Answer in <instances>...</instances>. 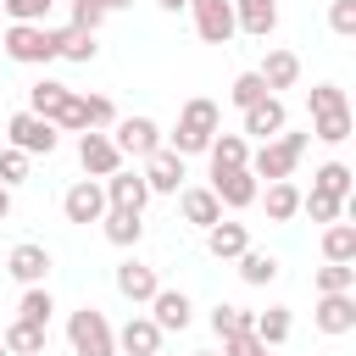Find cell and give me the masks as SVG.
Here are the masks:
<instances>
[{"label":"cell","mask_w":356,"mask_h":356,"mask_svg":"<svg viewBox=\"0 0 356 356\" xmlns=\"http://www.w3.org/2000/svg\"><path fill=\"white\" fill-rule=\"evenodd\" d=\"M312 289H317V295H345V289H356V261H323V267L312 273Z\"/></svg>","instance_id":"d6a6232c"},{"label":"cell","mask_w":356,"mask_h":356,"mask_svg":"<svg viewBox=\"0 0 356 356\" xmlns=\"http://www.w3.org/2000/svg\"><path fill=\"white\" fill-rule=\"evenodd\" d=\"M300 211H306L312 222H339V217L350 211V200H339V195H323V189H300Z\"/></svg>","instance_id":"836d02e7"},{"label":"cell","mask_w":356,"mask_h":356,"mask_svg":"<svg viewBox=\"0 0 356 356\" xmlns=\"http://www.w3.org/2000/svg\"><path fill=\"white\" fill-rule=\"evenodd\" d=\"M312 323H317V334H328V339L350 334V328H356V289H345V295H317Z\"/></svg>","instance_id":"9a60e30c"},{"label":"cell","mask_w":356,"mask_h":356,"mask_svg":"<svg viewBox=\"0 0 356 356\" xmlns=\"http://www.w3.org/2000/svg\"><path fill=\"white\" fill-rule=\"evenodd\" d=\"M217 345H222L217 356H273V350H267V345H261L250 328H245V334H228V339H217Z\"/></svg>","instance_id":"f6af8a7d"},{"label":"cell","mask_w":356,"mask_h":356,"mask_svg":"<svg viewBox=\"0 0 356 356\" xmlns=\"http://www.w3.org/2000/svg\"><path fill=\"white\" fill-rule=\"evenodd\" d=\"M306 111H312V117H323V111H350V100H345L339 83H317V89L306 95Z\"/></svg>","instance_id":"60d3db41"},{"label":"cell","mask_w":356,"mask_h":356,"mask_svg":"<svg viewBox=\"0 0 356 356\" xmlns=\"http://www.w3.org/2000/svg\"><path fill=\"white\" fill-rule=\"evenodd\" d=\"M50 122H56V134H83V95L72 89V95L61 100V111H56Z\"/></svg>","instance_id":"b9f144b4"},{"label":"cell","mask_w":356,"mask_h":356,"mask_svg":"<svg viewBox=\"0 0 356 356\" xmlns=\"http://www.w3.org/2000/svg\"><path fill=\"white\" fill-rule=\"evenodd\" d=\"M350 167L345 161H323L317 172H312V189H323V195H339V200H350Z\"/></svg>","instance_id":"e575fe53"},{"label":"cell","mask_w":356,"mask_h":356,"mask_svg":"<svg viewBox=\"0 0 356 356\" xmlns=\"http://www.w3.org/2000/svg\"><path fill=\"white\" fill-rule=\"evenodd\" d=\"M328 28L339 39H356V0H328Z\"/></svg>","instance_id":"ee69618b"},{"label":"cell","mask_w":356,"mask_h":356,"mask_svg":"<svg viewBox=\"0 0 356 356\" xmlns=\"http://www.w3.org/2000/svg\"><path fill=\"white\" fill-rule=\"evenodd\" d=\"M67 345L72 356H117V328L100 306H78L67 312Z\"/></svg>","instance_id":"277c9868"},{"label":"cell","mask_w":356,"mask_h":356,"mask_svg":"<svg viewBox=\"0 0 356 356\" xmlns=\"http://www.w3.org/2000/svg\"><path fill=\"white\" fill-rule=\"evenodd\" d=\"M0 56L17 67H50L56 61V28L50 22H6Z\"/></svg>","instance_id":"7a4b0ae2"},{"label":"cell","mask_w":356,"mask_h":356,"mask_svg":"<svg viewBox=\"0 0 356 356\" xmlns=\"http://www.w3.org/2000/svg\"><path fill=\"white\" fill-rule=\"evenodd\" d=\"M6 217H11V189L0 184V222H6Z\"/></svg>","instance_id":"c3c4849f"},{"label":"cell","mask_w":356,"mask_h":356,"mask_svg":"<svg viewBox=\"0 0 356 356\" xmlns=\"http://www.w3.org/2000/svg\"><path fill=\"white\" fill-rule=\"evenodd\" d=\"M178 217L189 222V228H211L217 217H222V206H217V195H211V184H184L178 189Z\"/></svg>","instance_id":"d6986e66"},{"label":"cell","mask_w":356,"mask_h":356,"mask_svg":"<svg viewBox=\"0 0 356 356\" xmlns=\"http://www.w3.org/2000/svg\"><path fill=\"white\" fill-rule=\"evenodd\" d=\"M0 356H6V345H0Z\"/></svg>","instance_id":"816d5d0a"},{"label":"cell","mask_w":356,"mask_h":356,"mask_svg":"<svg viewBox=\"0 0 356 356\" xmlns=\"http://www.w3.org/2000/svg\"><path fill=\"white\" fill-rule=\"evenodd\" d=\"M95 6H100V11H106V17H111V11H128V6H134V0H95Z\"/></svg>","instance_id":"7dc6e473"},{"label":"cell","mask_w":356,"mask_h":356,"mask_svg":"<svg viewBox=\"0 0 356 356\" xmlns=\"http://www.w3.org/2000/svg\"><path fill=\"white\" fill-rule=\"evenodd\" d=\"M100 56V39L89 33V28H56V61H78V67H89Z\"/></svg>","instance_id":"484cf974"},{"label":"cell","mask_w":356,"mask_h":356,"mask_svg":"<svg viewBox=\"0 0 356 356\" xmlns=\"http://www.w3.org/2000/svg\"><path fill=\"white\" fill-rule=\"evenodd\" d=\"M100 189H106V206H128V211H145V206H150V189H145L139 167H128V161H122L117 172H106Z\"/></svg>","instance_id":"2e32d148"},{"label":"cell","mask_w":356,"mask_h":356,"mask_svg":"<svg viewBox=\"0 0 356 356\" xmlns=\"http://www.w3.org/2000/svg\"><path fill=\"white\" fill-rule=\"evenodd\" d=\"M106 134L117 139L122 161H145V156H156V150H161V122H156V117H117Z\"/></svg>","instance_id":"8992f818"},{"label":"cell","mask_w":356,"mask_h":356,"mask_svg":"<svg viewBox=\"0 0 356 356\" xmlns=\"http://www.w3.org/2000/svg\"><path fill=\"white\" fill-rule=\"evenodd\" d=\"M0 345H6V356H39V350H50V328L11 317V323H0Z\"/></svg>","instance_id":"7402d4cb"},{"label":"cell","mask_w":356,"mask_h":356,"mask_svg":"<svg viewBox=\"0 0 356 356\" xmlns=\"http://www.w3.org/2000/svg\"><path fill=\"white\" fill-rule=\"evenodd\" d=\"M6 273L28 289V284H44L50 278V250L39 245V239H17L11 245V256H6Z\"/></svg>","instance_id":"e0dca14e"},{"label":"cell","mask_w":356,"mask_h":356,"mask_svg":"<svg viewBox=\"0 0 356 356\" xmlns=\"http://www.w3.org/2000/svg\"><path fill=\"white\" fill-rule=\"evenodd\" d=\"M145 312L156 317V328H161V334H184V328L195 323V300H189L184 289H167V284L145 300Z\"/></svg>","instance_id":"5bb4252c"},{"label":"cell","mask_w":356,"mask_h":356,"mask_svg":"<svg viewBox=\"0 0 356 356\" xmlns=\"http://www.w3.org/2000/svg\"><path fill=\"white\" fill-rule=\"evenodd\" d=\"M184 11H189L195 33H200L206 44H228V39L239 33V28H234V0H189Z\"/></svg>","instance_id":"52a82bcc"},{"label":"cell","mask_w":356,"mask_h":356,"mask_svg":"<svg viewBox=\"0 0 356 356\" xmlns=\"http://www.w3.org/2000/svg\"><path fill=\"white\" fill-rule=\"evenodd\" d=\"M139 178H145V189H150V195H178L189 172H184V156L161 145L156 156H145V161H139Z\"/></svg>","instance_id":"7c38bea8"},{"label":"cell","mask_w":356,"mask_h":356,"mask_svg":"<svg viewBox=\"0 0 356 356\" xmlns=\"http://www.w3.org/2000/svg\"><path fill=\"white\" fill-rule=\"evenodd\" d=\"M39 356H50V350H39Z\"/></svg>","instance_id":"f5cc1de1"},{"label":"cell","mask_w":356,"mask_h":356,"mask_svg":"<svg viewBox=\"0 0 356 356\" xmlns=\"http://www.w3.org/2000/svg\"><path fill=\"white\" fill-rule=\"evenodd\" d=\"M6 145H17V150H28V156H50L56 145H61V134H56V122L50 117H39V111H11V122H6Z\"/></svg>","instance_id":"5b68a950"},{"label":"cell","mask_w":356,"mask_h":356,"mask_svg":"<svg viewBox=\"0 0 356 356\" xmlns=\"http://www.w3.org/2000/svg\"><path fill=\"white\" fill-rule=\"evenodd\" d=\"M284 128H289V106H284L278 95H261L256 106H245V111H239V134H245V139H256V145H261V139H273V134H284Z\"/></svg>","instance_id":"ba28073f"},{"label":"cell","mask_w":356,"mask_h":356,"mask_svg":"<svg viewBox=\"0 0 356 356\" xmlns=\"http://www.w3.org/2000/svg\"><path fill=\"white\" fill-rule=\"evenodd\" d=\"M50 312H56V295H50V284H28V289L17 295V317H22V323H39V328H50Z\"/></svg>","instance_id":"f546056e"},{"label":"cell","mask_w":356,"mask_h":356,"mask_svg":"<svg viewBox=\"0 0 356 356\" xmlns=\"http://www.w3.org/2000/svg\"><path fill=\"white\" fill-rule=\"evenodd\" d=\"M156 6H161V11H172V17H178V11H184V6H189V0H156Z\"/></svg>","instance_id":"681fc988"},{"label":"cell","mask_w":356,"mask_h":356,"mask_svg":"<svg viewBox=\"0 0 356 356\" xmlns=\"http://www.w3.org/2000/svg\"><path fill=\"white\" fill-rule=\"evenodd\" d=\"M50 6L56 0H0V17L6 22H50Z\"/></svg>","instance_id":"f35d334b"},{"label":"cell","mask_w":356,"mask_h":356,"mask_svg":"<svg viewBox=\"0 0 356 356\" xmlns=\"http://www.w3.org/2000/svg\"><path fill=\"white\" fill-rule=\"evenodd\" d=\"M217 128H222L217 100L189 95V100H184V111H178V128H172V134H161V145H167V150H178V156L189 161V156H206V145H211V134H217Z\"/></svg>","instance_id":"6da1fadb"},{"label":"cell","mask_w":356,"mask_h":356,"mask_svg":"<svg viewBox=\"0 0 356 356\" xmlns=\"http://www.w3.org/2000/svg\"><path fill=\"white\" fill-rule=\"evenodd\" d=\"M78 167H83L89 178H106V172H117V167H122V150H117V139H111L106 128H83V134H78Z\"/></svg>","instance_id":"9c48e42d"},{"label":"cell","mask_w":356,"mask_h":356,"mask_svg":"<svg viewBox=\"0 0 356 356\" xmlns=\"http://www.w3.org/2000/svg\"><path fill=\"white\" fill-rule=\"evenodd\" d=\"M323 261H356V222H323Z\"/></svg>","instance_id":"1f68e13d"},{"label":"cell","mask_w":356,"mask_h":356,"mask_svg":"<svg viewBox=\"0 0 356 356\" xmlns=\"http://www.w3.org/2000/svg\"><path fill=\"white\" fill-rule=\"evenodd\" d=\"M206 161H211V172H228V167H245L250 161V139L245 134H211V145H206Z\"/></svg>","instance_id":"4316f807"},{"label":"cell","mask_w":356,"mask_h":356,"mask_svg":"<svg viewBox=\"0 0 356 356\" xmlns=\"http://www.w3.org/2000/svg\"><path fill=\"white\" fill-rule=\"evenodd\" d=\"M100 234H106L117 250H134V245L145 239V211H128V206H106V217H100Z\"/></svg>","instance_id":"44dd1931"},{"label":"cell","mask_w":356,"mask_h":356,"mask_svg":"<svg viewBox=\"0 0 356 356\" xmlns=\"http://www.w3.org/2000/svg\"><path fill=\"white\" fill-rule=\"evenodd\" d=\"M161 328H156V317L150 312H134L122 328H117V356H156L161 350Z\"/></svg>","instance_id":"ac0fdd59"},{"label":"cell","mask_w":356,"mask_h":356,"mask_svg":"<svg viewBox=\"0 0 356 356\" xmlns=\"http://www.w3.org/2000/svg\"><path fill=\"white\" fill-rule=\"evenodd\" d=\"M156 356H161V350H156Z\"/></svg>","instance_id":"db71d44e"},{"label":"cell","mask_w":356,"mask_h":356,"mask_svg":"<svg viewBox=\"0 0 356 356\" xmlns=\"http://www.w3.org/2000/svg\"><path fill=\"white\" fill-rule=\"evenodd\" d=\"M256 200L267 206V222H295V217H300V184H295V178H273V184H261Z\"/></svg>","instance_id":"ffe728a7"},{"label":"cell","mask_w":356,"mask_h":356,"mask_svg":"<svg viewBox=\"0 0 356 356\" xmlns=\"http://www.w3.org/2000/svg\"><path fill=\"white\" fill-rule=\"evenodd\" d=\"M61 217L78 222V228L100 222V217H106V189H100V178H78V184L61 195Z\"/></svg>","instance_id":"4fadbf2b"},{"label":"cell","mask_w":356,"mask_h":356,"mask_svg":"<svg viewBox=\"0 0 356 356\" xmlns=\"http://www.w3.org/2000/svg\"><path fill=\"white\" fill-rule=\"evenodd\" d=\"M111 284H117V295H122L128 306H145V300L161 289L156 267H150V261H139V256H122V261L111 267Z\"/></svg>","instance_id":"8fae6325"},{"label":"cell","mask_w":356,"mask_h":356,"mask_svg":"<svg viewBox=\"0 0 356 356\" xmlns=\"http://www.w3.org/2000/svg\"><path fill=\"white\" fill-rule=\"evenodd\" d=\"M234 28L245 39H267L278 28V0H234Z\"/></svg>","instance_id":"603a6c76"},{"label":"cell","mask_w":356,"mask_h":356,"mask_svg":"<svg viewBox=\"0 0 356 356\" xmlns=\"http://www.w3.org/2000/svg\"><path fill=\"white\" fill-rule=\"evenodd\" d=\"M211 195H217L222 211H250L256 195H261V184H256L250 167H228V172H211Z\"/></svg>","instance_id":"30bf717a"},{"label":"cell","mask_w":356,"mask_h":356,"mask_svg":"<svg viewBox=\"0 0 356 356\" xmlns=\"http://www.w3.org/2000/svg\"><path fill=\"white\" fill-rule=\"evenodd\" d=\"M117 122V106L106 95H83V128H111Z\"/></svg>","instance_id":"7bdbcfd3"},{"label":"cell","mask_w":356,"mask_h":356,"mask_svg":"<svg viewBox=\"0 0 356 356\" xmlns=\"http://www.w3.org/2000/svg\"><path fill=\"white\" fill-rule=\"evenodd\" d=\"M250 334H256L267 350H278V345L295 334V317H289V306H267V312H256V317H250Z\"/></svg>","instance_id":"83f0119b"},{"label":"cell","mask_w":356,"mask_h":356,"mask_svg":"<svg viewBox=\"0 0 356 356\" xmlns=\"http://www.w3.org/2000/svg\"><path fill=\"white\" fill-rule=\"evenodd\" d=\"M306 145H312V134H273V139H261L256 150H250V172H256V184H273V178H289L295 172V161L306 156Z\"/></svg>","instance_id":"3957f363"},{"label":"cell","mask_w":356,"mask_h":356,"mask_svg":"<svg viewBox=\"0 0 356 356\" xmlns=\"http://www.w3.org/2000/svg\"><path fill=\"white\" fill-rule=\"evenodd\" d=\"M72 28H89V33H100V28H106V11H100L95 0H72Z\"/></svg>","instance_id":"bcb514c9"},{"label":"cell","mask_w":356,"mask_h":356,"mask_svg":"<svg viewBox=\"0 0 356 356\" xmlns=\"http://www.w3.org/2000/svg\"><path fill=\"white\" fill-rule=\"evenodd\" d=\"M234 261H239V278H245L250 289H267V284L278 278V256H273V250H256V245H245Z\"/></svg>","instance_id":"f1b7e54d"},{"label":"cell","mask_w":356,"mask_h":356,"mask_svg":"<svg viewBox=\"0 0 356 356\" xmlns=\"http://www.w3.org/2000/svg\"><path fill=\"white\" fill-rule=\"evenodd\" d=\"M67 95H72V83H61V78H39V83H28V111H39V117H56Z\"/></svg>","instance_id":"4dcf8cb0"},{"label":"cell","mask_w":356,"mask_h":356,"mask_svg":"<svg viewBox=\"0 0 356 356\" xmlns=\"http://www.w3.org/2000/svg\"><path fill=\"white\" fill-rule=\"evenodd\" d=\"M250 317H256V312H245V306H228V300H217L206 323H211V334H217V339H228V334H245V328H250Z\"/></svg>","instance_id":"d590c367"},{"label":"cell","mask_w":356,"mask_h":356,"mask_svg":"<svg viewBox=\"0 0 356 356\" xmlns=\"http://www.w3.org/2000/svg\"><path fill=\"white\" fill-rule=\"evenodd\" d=\"M261 95H267V83H261V72H256V67H250V72H239V78L228 83V100H234L239 111H245V106H256Z\"/></svg>","instance_id":"ab89813d"},{"label":"cell","mask_w":356,"mask_h":356,"mask_svg":"<svg viewBox=\"0 0 356 356\" xmlns=\"http://www.w3.org/2000/svg\"><path fill=\"white\" fill-rule=\"evenodd\" d=\"M245 245H250V228H245V222H228V217H217V222L206 228V256H211V261H234Z\"/></svg>","instance_id":"cb8c5ba5"},{"label":"cell","mask_w":356,"mask_h":356,"mask_svg":"<svg viewBox=\"0 0 356 356\" xmlns=\"http://www.w3.org/2000/svg\"><path fill=\"white\" fill-rule=\"evenodd\" d=\"M256 72H261V83H267V95H278V89H295V83H300V56L278 44V50H267V61H261Z\"/></svg>","instance_id":"d4e9b609"},{"label":"cell","mask_w":356,"mask_h":356,"mask_svg":"<svg viewBox=\"0 0 356 356\" xmlns=\"http://www.w3.org/2000/svg\"><path fill=\"white\" fill-rule=\"evenodd\" d=\"M195 356H217V350H195Z\"/></svg>","instance_id":"f907efd6"},{"label":"cell","mask_w":356,"mask_h":356,"mask_svg":"<svg viewBox=\"0 0 356 356\" xmlns=\"http://www.w3.org/2000/svg\"><path fill=\"white\" fill-rule=\"evenodd\" d=\"M312 139H317V145H345V139H350V111H323V117H312Z\"/></svg>","instance_id":"8d00e7d4"},{"label":"cell","mask_w":356,"mask_h":356,"mask_svg":"<svg viewBox=\"0 0 356 356\" xmlns=\"http://www.w3.org/2000/svg\"><path fill=\"white\" fill-rule=\"evenodd\" d=\"M28 167H33V156H28V150H17V145H6V150H0V184H6V189L28 184Z\"/></svg>","instance_id":"74e56055"}]
</instances>
